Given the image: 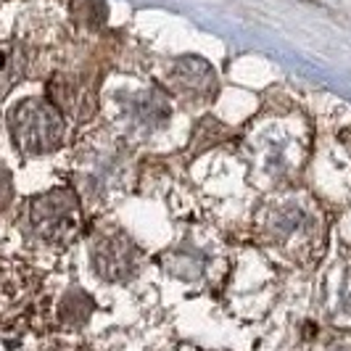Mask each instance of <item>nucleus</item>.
Listing matches in <instances>:
<instances>
[{
  "instance_id": "obj_1",
  "label": "nucleus",
  "mask_w": 351,
  "mask_h": 351,
  "mask_svg": "<svg viewBox=\"0 0 351 351\" xmlns=\"http://www.w3.org/2000/svg\"><path fill=\"white\" fill-rule=\"evenodd\" d=\"M11 130L14 138L27 154H43L58 143L61 122L58 114L43 101H24L11 114Z\"/></svg>"
},
{
  "instance_id": "obj_2",
  "label": "nucleus",
  "mask_w": 351,
  "mask_h": 351,
  "mask_svg": "<svg viewBox=\"0 0 351 351\" xmlns=\"http://www.w3.org/2000/svg\"><path fill=\"white\" fill-rule=\"evenodd\" d=\"M21 66H24V61H21V56H19L16 45L3 43V45H0V98H3V95L11 90V85L19 80Z\"/></svg>"
}]
</instances>
